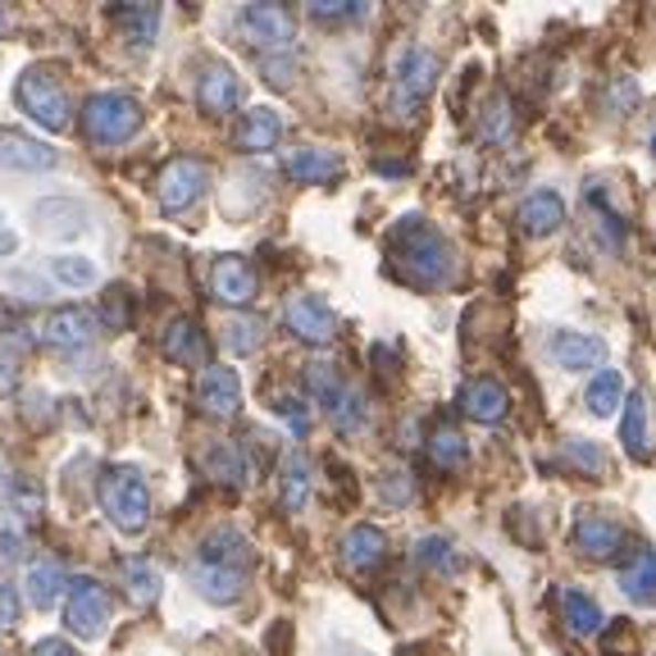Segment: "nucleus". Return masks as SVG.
Listing matches in <instances>:
<instances>
[{
    "instance_id": "9",
    "label": "nucleus",
    "mask_w": 656,
    "mask_h": 656,
    "mask_svg": "<svg viewBox=\"0 0 656 656\" xmlns=\"http://www.w3.org/2000/svg\"><path fill=\"white\" fill-rule=\"evenodd\" d=\"M283 324L301 337V342H311V346H324L337 337V315H333V305L324 296H311V292H296L288 296L283 305Z\"/></svg>"
},
{
    "instance_id": "8",
    "label": "nucleus",
    "mask_w": 656,
    "mask_h": 656,
    "mask_svg": "<svg viewBox=\"0 0 656 656\" xmlns=\"http://www.w3.org/2000/svg\"><path fill=\"white\" fill-rule=\"evenodd\" d=\"M238 32L260 51H288L292 37H296V19L283 6H242Z\"/></svg>"
},
{
    "instance_id": "23",
    "label": "nucleus",
    "mask_w": 656,
    "mask_h": 656,
    "mask_svg": "<svg viewBox=\"0 0 656 656\" xmlns=\"http://www.w3.org/2000/svg\"><path fill=\"white\" fill-rule=\"evenodd\" d=\"M165 356L174 365H201L206 369V333H201V324L187 320V315L169 320V329H165Z\"/></svg>"
},
{
    "instance_id": "6",
    "label": "nucleus",
    "mask_w": 656,
    "mask_h": 656,
    "mask_svg": "<svg viewBox=\"0 0 656 656\" xmlns=\"http://www.w3.org/2000/svg\"><path fill=\"white\" fill-rule=\"evenodd\" d=\"M110 589L92 574H79L69 584V597H64V625L79 634V638H101L105 625H110Z\"/></svg>"
},
{
    "instance_id": "42",
    "label": "nucleus",
    "mask_w": 656,
    "mask_h": 656,
    "mask_svg": "<svg viewBox=\"0 0 656 656\" xmlns=\"http://www.w3.org/2000/svg\"><path fill=\"white\" fill-rule=\"evenodd\" d=\"M329 419L337 424V434H356L361 424H365V397H361L356 388H346V397L337 402V410H333Z\"/></svg>"
},
{
    "instance_id": "16",
    "label": "nucleus",
    "mask_w": 656,
    "mask_h": 656,
    "mask_svg": "<svg viewBox=\"0 0 656 656\" xmlns=\"http://www.w3.org/2000/svg\"><path fill=\"white\" fill-rule=\"evenodd\" d=\"M242 101V83H238V73L228 69V64H210L201 73V83H197V105L201 114H210V119H223V114H233Z\"/></svg>"
},
{
    "instance_id": "45",
    "label": "nucleus",
    "mask_w": 656,
    "mask_h": 656,
    "mask_svg": "<svg viewBox=\"0 0 656 656\" xmlns=\"http://www.w3.org/2000/svg\"><path fill=\"white\" fill-rule=\"evenodd\" d=\"M365 6H356V0H315L311 6V19L320 23H337V19H361Z\"/></svg>"
},
{
    "instance_id": "22",
    "label": "nucleus",
    "mask_w": 656,
    "mask_h": 656,
    "mask_svg": "<svg viewBox=\"0 0 656 656\" xmlns=\"http://www.w3.org/2000/svg\"><path fill=\"white\" fill-rule=\"evenodd\" d=\"M383 556H388V538H383V529L356 524V529L342 533V561H346V570L365 574V570L383 565Z\"/></svg>"
},
{
    "instance_id": "56",
    "label": "nucleus",
    "mask_w": 656,
    "mask_h": 656,
    "mask_svg": "<svg viewBox=\"0 0 656 656\" xmlns=\"http://www.w3.org/2000/svg\"><path fill=\"white\" fill-rule=\"evenodd\" d=\"M652 150H656V133H652Z\"/></svg>"
},
{
    "instance_id": "5",
    "label": "nucleus",
    "mask_w": 656,
    "mask_h": 656,
    "mask_svg": "<svg viewBox=\"0 0 656 656\" xmlns=\"http://www.w3.org/2000/svg\"><path fill=\"white\" fill-rule=\"evenodd\" d=\"M206 187H210L206 160L178 156V160H169V165L160 169V178H156V201H160L165 215H183V210H191V206L206 197Z\"/></svg>"
},
{
    "instance_id": "11",
    "label": "nucleus",
    "mask_w": 656,
    "mask_h": 656,
    "mask_svg": "<svg viewBox=\"0 0 656 656\" xmlns=\"http://www.w3.org/2000/svg\"><path fill=\"white\" fill-rule=\"evenodd\" d=\"M197 406L210 419H233L242 406V378L228 365H206L197 374Z\"/></svg>"
},
{
    "instance_id": "46",
    "label": "nucleus",
    "mask_w": 656,
    "mask_h": 656,
    "mask_svg": "<svg viewBox=\"0 0 656 656\" xmlns=\"http://www.w3.org/2000/svg\"><path fill=\"white\" fill-rule=\"evenodd\" d=\"M634 101H638L634 79H615V83H611V92H606V110L615 114V119H625V114L634 110Z\"/></svg>"
},
{
    "instance_id": "19",
    "label": "nucleus",
    "mask_w": 656,
    "mask_h": 656,
    "mask_svg": "<svg viewBox=\"0 0 656 656\" xmlns=\"http://www.w3.org/2000/svg\"><path fill=\"white\" fill-rule=\"evenodd\" d=\"M0 165L6 169H19V174H46L60 165V156L51 146H42L37 137H23V133H0Z\"/></svg>"
},
{
    "instance_id": "31",
    "label": "nucleus",
    "mask_w": 656,
    "mask_h": 656,
    "mask_svg": "<svg viewBox=\"0 0 656 656\" xmlns=\"http://www.w3.org/2000/svg\"><path fill=\"white\" fill-rule=\"evenodd\" d=\"M561 615H565V625L579 634V638H593L606 621H602V611L589 593H579V589H561Z\"/></svg>"
},
{
    "instance_id": "51",
    "label": "nucleus",
    "mask_w": 656,
    "mask_h": 656,
    "mask_svg": "<svg viewBox=\"0 0 656 656\" xmlns=\"http://www.w3.org/2000/svg\"><path fill=\"white\" fill-rule=\"evenodd\" d=\"M32 656H79V652H73V643H64V638H42L32 647Z\"/></svg>"
},
{
    "instance_id": "14",
    "label": "nucleus",
    "mask_w": 656,
    "mask_h": 656,
    "mask_svg": "<svg viewBox=\"0 0 656 656\" xmlns=\"http://www.w3.org/2000/svg\"><path fill=\"white\" fill-rule=\"evenodd\" d=\"M32 219H37V233L42 238H55V242H69L87 233V206L73 201V197H46L32 206Z\"/></svg>"
},
{
    "instance_id": "54",
    "label": "nucleus",
    "mask_w": 656,
    "mask_h": 656,
    "mask_svg": "<svg viewBox=\"0 0 656 656\" xmlns=\"http://www.w3.org/2000/svg\"><path fill=\"white\" fill-rule=\"evenodd\" d=\"M10 488V466H6V456H0V492Z\"/></svg>"
},
{
    "instance_id": "36",
    "label": "nucleus",
    "mask_w": 656,
    "mask_h": 656,
    "mask_svg": "<svg viewBox=\"0 0 656 656\" xmlns=\"http://www.w3.org/2000/svg\"><path fill=\"white\" fill-rule=\"evenodd\" d=\"M429 456H434V466H442V470H460L470 460V447H466V438H460L456 429H438L429 438Z\"/></svg>"
},
{
    "instance_id": "25",
    "label": "nucleus",
    "mask_w": 656,
    "mask_h": 656,
    "mask_svg": "<svg viewBox=\"0 0 656 656\" xmlns=\"http://www.w3.org/2000/svg\"><path fill=\"white\" fill-rule=\"evenodd\" d=\"M69 584H73V579L64 574L60 561H37V565H28V602H32L37 611H51V606L69 593Z\"/></svg>"
},
{
    "instance_id": "24",
    "label": "nucleus",
    "mask_w": 656,
    "mask_h": 656,
    "mask_svg": "<svg viewBox=\"0 0 656 656\" xmlns=\"http://www.w3.org/2000/svg\"><path fill=\"white\" fill-rule=\"evenodd\" d=\"M283 169H288V178H296V183H333V178L342 174V165H337L333 150H315V146L288 150Z\"/></svg>"
},
{
    "instance_id": "28",
    "label": "nucleus",
    "mask_w": 656,
    "mask_h": 656,
    "mask_svg": "<svg viewBox=\"0 0 656 656\" xmlns=\"http://www.w3.org/2000/svg\"><path fill=\"white\" fill-rule=\"evenodd\" d=\"M621 442L634 460H647L652 451V410H647V393H634L625 402V424H621Z\"/></svg>"
},
{
    "instance_id": "41",
    "label": "nucleus",
    "mask_w": 656,
    "mask_h": 656,
    "mask_svg": "<svg viewBox=\"0 0 656 656\" xmlns=\"http://www.w3.org/2000/svg\"><path fill=\"white\" fill-rule=\"evenodd\" d=\"M101 324L114 329V333H124L133 324V311H128V292L124 288H110L105 301H101Z\"/></svg>"
},
{
    "instance_id": "33",
    "label": "nucleus",
    "mask_w": 656,
    "mask_h": 656,
    "mask_svg": "<svg viewBox=\"0 0 656 656\" xmlns=\"http://www.w3.org/2000/svg\"><path fill=\"white\" fill-rule=\"evenodd\" d=\"M584 402H589V410L597 419H611V410H621V402H625V374L621 369H597Z\"/></svg>"
},
{
    "instance_id": "53",
    "label": "nucleus",
    "mask_w": 656,
    "mask_h": 656,
    "mask_svg": "<svg viewBox=\"0 0 656 656\" xmlns=\"http://www.w3.org/2000/svg\"><path fill=\"white\" fill-rule=\"evenodd\" d=\"M14 251H19V238L6 228V215H0V256H14Z\"/></svg>"
},
{
    "instance_id": "26",
    "label": "nucleus",
    "mask_w": 656,
    "mask_h": 656,
    "mask_svg": "<svg viewBox=\"0 0 656 656\" xmlns=\"http://www.w3.org/2000/svg\"><path fill=\"white\" fill-rule=\"evenodd\" d=\"M283 137V119H279V110H269V105H256L242 114V128H238V146L242 150H274Z\"/></svg>"
},
{
    "instance_id": "20",
    "label": "nucleus",
    "mask_w": 656,
    "mask_h": 656,
    "mask_svg": "<svg viewBox=\"0 0 656 656\" xmlns=\"http://www.w3.org/2000/svg\"><path fill=\"white\" fill-rule=\"evenodd\" d=\"M621 593L638 606H656V552L652 548H634L625 561H621Z\"/></svg>"
},
{
    "instance_id": "50",
    "label": "nucleus",
    "mask_w": 656,
    "mask_h": 656,
    "mask_svg": "<svg viewBox=\"0 0 656 656\" xmlns=\"http://www.w3.org/2000/svg\"><path fill=\"white\" fill-rule=\"evenodd\" d=\"M0 625H19V593L0 589Z\"/></svg>"
},
{
    "instance_id": "39",
    "label": "nucleus",
    "mask_w": 656,
    "mask_h": 656,
    "mask_svg": "<svg viewBox=\"0 0 656 656\" xmlns=\"http://www.w3.org/2000/svg\"><path fill=\"white\" fill-rule=\"evenodd\" d=\"M260 337H264V320H256V315H238L233 324L223 329L228 352H238V356H251L256 346H260Z\"/></svg>"
},
{
    "instance_id": "17",
    "label": "nucleus",
    "mask_w": 656,
    "mask_h": 656,
    "mask_svg": "<svg viewBox=\"0 0 656 656\" xmlns=\"http://www.w3.org/2000/svg\"><path fill=\"white\" fill-rule=\"evenodd\" d=\"M516 223H520V233H529V238H548V233H556V228L565 223V201L556 197V191H529V197L520 201V210H516Z\"/></svg>"
},
{
    "instance_id": "34",
    "label": "nucleus",
    "mask_w": 656,
    "mask_h": 656,
    "mask_svg": "<svg viewBox=\"0 0 656 656\" xmlns=\"http://www.w3.org/2000/svg\"><path fill=\"white\" fill-rule=\"evenodd\" d=\"M119 574H124V589L133 593V602L150 606V602L160 597V570L150 565L146 556H128V561L119 565Z\"/></svg>"
},
{
    "instance_id": "37",
    "label": "nucleus",
    "mask_w": 656,
    "mask_h": 656,
    "mask_svg": "<svg viewBox=\"0 0 656 656\" xmlns=\"http://www.w3.org/2000/svg\"><path fill=\"white\" fill-rule=\"evenodd\" d=\"M415 561H419V565H429V570H442V574H456V570H460L456 548L447 543V538H438V533L419 538V543H415Z\"/></svg>"
},
{
    "instance_id": "43",
    "label": "nucleus",
    "mask_w": 656,
    "mask_h": 656,
    "mask_svg": "<svg viewBox=\"0 0 656 656\" xmlns=\"http://www.w3.org/2000/svg\"><path fill=\"white\" fill-rule=\"evenodd\" d=\"M28 543V533H23V516L10 507V511H0V552L6 556H19Z\"/></svg>"
},
{
    "instance_id": "12",
    "label": "nucleus",
    "mask_w": 656,
    "mask_h": 656,
    "mask_svg": "<svg viewBox=\"0 0 656 656\" xmlns=\"http://www.w3.org/2000/svg\"><path fill=\"white\" fill-rule=\"evenodd\" d=\"M434 87H438V55L424 46H410L397 64V79H393L397 101H406V110H415L419 101H429Z\"/></svg>"
},
{
    "instance_id": "15",
    "label": "nucleus",
    "mask_w": 656,
    "mask_h": 656,
    "mask_svg": "<svg viewBox=\"0 0 656 656\" xmlns=\"http://www.w3.org/2000/svg\"><path fill=\"white\" fill-rule=\"evenodd\" d=\"M92 333H96V315L87 305H60V311H51L42 324V337L51 346H60V352H79V346L92 342Z\"/></svg>"
},
{
    "instance_id": "4",
    "label": "nucleus",
    "mask_w": 656,
    "mask_h": 656,
    "mask_svg": "<svg viewBox=\"0 0 656 656\" xmlns=\"http://www.w3.org/2000/svg\"><path fill=\"white\" fill-rule=\"evenodd\" d=\"M14 101H19V110L28 114L32 124H42L46 133H64L69 128V96H64V87H60V79L51 69H28L23 79H19V87H14Z\"/></svg>"
},
{
    "instance_id": "29",
    "label": "nucleus",
    "mask_w": 656,
    "mask_h": 656,
    "mask_svg": "<svg viewBox=\"0 0 656 656\" xmlns=\"http://www.w3.org/2000/svg\"><path fill=\"white\" fill-rule=\"evenodd\" d=\"M346 388H352V383L342 378V369L333 361H311V365H305V393H311L329 415L337 410V402L346 397Z\"/></svg>"
},
{
    "instance_id": "18",
    "label": "nucleus",
    "mask_w": 656,
    "mask_h": 656,
    "mask_svg": "<svg viewBox=\"0 0 656 656\" xmlns=\"http://www.w3.org/2000/svg\"><path fill=\"white\" fill-rule=\"evenodd\" d=\"M460 410H466L475 424H501L511 410V397L497 378H470L466 388H460Z\"/></svg>"
},
{
    "instance_id": "10",
    "label": "nucleus",
    "mask_w": 656,
    "mask_h": 656,
    "mask_svg": "<svg viewBox=\"0 0 656 656\" xmlns=\"http://www.w3.org/2000/svg\"><path fill=\"white\" fill-rule=\"evenodd\" d=\"M570 543L584 552L589 561H611V556H621V548H625V529L615 524L611 516H602V511H579L574 524H570Z\"/></svg>"
},
{
    "instance_id": "38",
    "label": "nucleus",
    "mask_w": 656,
    "mask_h": 656,
    "mask_svg": "<svg viewBox=\"0 0 656 656\" xmlns=\"http://www.w3.org/2000/svg\"><path fill=\"white\" fill-rule=\"evenodd\" d=\"M51 274H55V283H64V288H92V283H96V264H92L87 256H55V260H51Z\"/></svg>"
},
{
    "instance_id": "47",
    "label": "nucleus",
    "mask_w": 656,
    "mask_h": 656,
    "mask_svg": "<svg viewBox=\"0 0 656 656\" xmlns=\"http://www.w3.org/2000/svg\"><path fill=\"white\" fill-rule=\"evenodd\" d=\"M260 64H264V83H269V87H288L292 73H296V64H292V60H279V55H264Z\"/></svg>"
},
{
    "instance_id": "7",
    "label": "nucleus",
    "mask_w": 656,
    "mask_h": 656,
    "mask_svg": "<svg viewBox=\"0 0 656 656\" xmlns=\"http://www.w3.org/2000/svg\"><path fill=\"white\" fill-rule=\"evenodd\" d=\"M247 574H251V565L210 561V556H191V565H187L191 589H197L206 602H215V606L238 602V597H242V589H247Z\"/></svg>"
},
{
    "instance_id": "32",
    "label": "nucleus",
    "mask_w": 656,
    "mask_h": 656,
    "mask_svg": "<svg viewBox=\"0 0 656 656\" xmlns=\"http://www.w3.org/2000/svg\"><path fill=\"white\" fill-rule=\"evenodd\" d=\"M206 475L219 479V483H228V488H242L247 483V456H242V447L238 442H215L206 451Z\"/></svg>"
},
{
    "instance_id": "13",
    "label": "nucleus",
    "mask_w": 656,
    "mask_h": 656,
    "mask_svg": "<svg viewBox=\"0 0 656 656\" xmlns=\"http://www.w3.org/2000/svg\"><path fill=\"white\" fill-rule=\"evenodd\" d=\"M210 292H215V301H223V305H251L256 292H260V279H256L251 260H242V256H219V260L210 264Z\"/></svg>"
},
{
    "instance_id": "1",
    "label": "nucleus",
    "mask_w": 656,
    "mask_h": 656,
    "mask_svg": "<svg viewBox=\"0 0 656 656\" xmlns=\"http://www.w3.org/2000/svg\"><path fill=\"white\" fill-rule=\"evenodd\" d=\"M388 256L397 260V269L419 283V288H442L451 279V242L438 233L434 223H424L419 215H406L393 238H388Z\"/></svg>"
},
{
    "instance_id": "3",
    "label": "nucleus",
    "mask_w": 656,
    "mask_h": 656,
    "mask_svg": "<svg viewBox=\"0 0 656 656\" xmlns=\"http://www.w3.org/2000/svg\"><path fill=\"white\" fill-rule=\"evenodd\" d=\"M142 128V105L128 92H96L83 105V133L92 146H124Z\"/></svg>"
},
{
    "instance_id": "49",
    "label": "nucleus",
    "mask_w": 656,
    "mask_h": 656,
    "mask_svg": "<svg viewBox=\"0 0 656 656\" xmlns=\"http://www.w3.org/2000/svg\"><path fill=\"white\" fill-rule=\"evenodd\" d=\"M274 410H279V415H283V419L292 424L296 434H305V429H311V415H305L301 397H279V402H274Z\"/></svg>"
},
{
    "instance_id": "21",
    "label": "nucleus",
    "mask_w": 656,
    "mask_h": 656,
    "mask_svg": "<svg viewBox=\"0 0 656 656\" xmlns=\"http://www.w3.org/2000/svg\"><path fill=\"white\" fill-rule=\"evenodd\" d=\"M552 361L561 369H597L606 361V342L597 333H556L552 337Z\"/></svg>"
},
{
    "instance_id": "52",
    "label": "nucleus",
    "mask_w": 656,
    "mask_h": 656,
    "mask_svg": "<svg viewBox=\"0 0 656 656\" xmlns=\"http://www.w3.org/2000/svg\"><path fill=\"white\" fill-rule=\"evenodd\" d=\"M14 388H19V369H14V361L6 356V361H0V397L14 393Z\"/></svg>"
},
{
    "instance_id": "44",
    "label": "nucleus",
    "mask_w": 656,
    "mask_h": 656,
    "mask_svg": "<svg viewBox=\"0 0 656 656\" xmlns=\"http://www.w3.org/2000/svg\"><path fill=\"white\" fill-rule=\"evenodd\" d=\"M10 492H14V511L23 516V520H37V516H42V488H37L32 479H14L10 483Z\"/></svg>"
},
{
    "instance_id": "48",
    "label": "nucleus",
    "mask_w": 656,
    "mask_h": 656,
    "mask_svg": "<svg viewBox=\"0 0 656 656\" xmlns=\"http://www.w3.org/2000/svg\"><path fill=\"white\" fill-rule=\"evenodd\" d=\"M410 475H383V501H393V507H406V501H410Z\"/></svg>"
},
{
    "instance_id": "35",
    "label": "nucleus",
    "mask_w": 656,
    "mask_h": 656,
    "mask_svg": "<svg viewBox=\"0 0 656 656\" xmlns=\"http://www.w3.org/2000/svg\"><path fill=\"white\" fill-rule=\"evenodd\" d=\"M479 137L488 146H501V142H511L516 137V114H511V101L507 96H492L479 114Z\"/></svg>"
},
{
    "instance_id": "2",
    "label": "nucleus",
    "mask_w": 656,
    "mask_h": 656,
    "mask_svg": "<svg viewBox=\"0 0 656 656\" xmlns=\"http://www.w3.org/2000/svg\"><path fill=\"white\" fill-rule=\"evenodd\" d=\"M96 497L119 533H142L150 524V488L137 466H110L96 483Z\"/></svg>"
},
{
    "instance_id": "55",
    "label": "nucleus",
    "mask_w": 656,
    "mask_h": 656,
    "mask_svg": "<svg viewBox=\"0 0 656 656\" xmlns=\"http://www.w3.org/2000/svg\"><path fill=\"white\" fill-rule=\"evenodd\" d=\"M6 23H10V14H6V6H0V32H6Z\"/></svg>"
},
{
    "instance_id": "40",
    "label": "nucleus",
    "mask_w": 656,
    "mask_h": 656,
    "mask_svg": "<svg viewBox=\"0 0 656 656\" xmlns=\"http://www.w3.org/2000/svg\"><path fill=\"white\" fill-rule=\"evenodd\" d=\"M565 460L574 470H584V475H606V451L597 447V442H589V438H570L565 442Z\"/></svg>"
},
{
    "instance_id": "30",
    "label": "nucleus",
    "mask_w": 656,
    "mask_h": 656,
    "mask_svg": "<svg viewBox=\"0 0 656 656\" xmlns=\"http://www.w3.org/2000/svg\"><path fill=\"white\" fill-rule=\"evenodd\" d=\"M110 19L133 46H150V37L160 32V6H119L110 10Z\"/></svg>"
},
{
    "instance_id": "27",
    "label": "nucleus",
    "mask_w": 656,
    "mask_h": 656,
    "mask_svg": "<svg viewBox=\"0 0 656 656\" xmlns=\"http://www.w3.org/2000/svg\"><path fill=\"white\" fill-rule=\"evenodd\" d=\"M305 497H311V460L301 451H288L283 456V470H279V507L292 516L305 507Z\"/></svg>"
}]
</instances>
